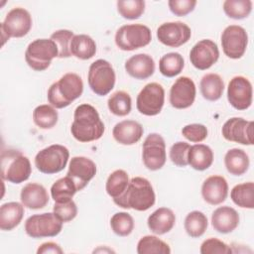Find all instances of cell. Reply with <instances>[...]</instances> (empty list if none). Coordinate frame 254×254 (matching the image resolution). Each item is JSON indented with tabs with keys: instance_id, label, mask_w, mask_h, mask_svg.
Wrapping results in <instances>:
<instances>
[{
	"instance_id": "cell-42",
	"label": "cell",
	"mask_w": 254,
	"mask_h": 254,
	"mask_svg": "<svg viewBox=\"0 0 254 254\" xmlns=\"http://www.w3.org/2000/svg\"><path fill=\"white\" fill-rule=\"evenodd\" d=\"M74 34L72 31L65 30V29L58 30L51 35L50 39L53 40L58 47V51H59L58 58L63 59V58H69L71 56L69 48H70V42Z\"/></svg>"
},
{
	"instance_id": "cell-28",
	"label": "cell",
	"mask_w": 254,
	"mask_h": 254,
	"mask_svg": "<svg viewBox=\"0 0 254 254\" xmlns=\"http://www.w3.org/2000/svg\"><path fill=\"white\" fill-rule=\"evenodd\" d=\"M249 157L242 149L232 148L224 156V165L227 172L233 176L245 174L249 168Z\"/></svg>"
},
{
	"instance_id": "cell-19",
	"label": "cell",
	"mask_w": 254,
	"mask_h": 254,
	"mask_svg": "<svg viewBox=\"0 0 254 254\" xmlns=\"http://www.w3.org/2000/svg\"><path fill=\"white\" fill-rule=\"evenodd\" d=\"M95 175L96 165L91 159L82 156L70 159L66 176L72 180L77 191L84 189Z\"/></svg>"
},
{
	"instance_id": "cell-23",
	"label": "cell",
	"mask_w": 254,
	"mask_h": 254,
	"mask_svg": "<svg viewBox=\"0 0 254 254\" xmlns=\"http://www.w3.org/2000/svg\"><path fill=\"white\" fill-rule=\"evenodd\" d=\"M126 72L135 79H146L155 71V62L147 54H137L125 62Z\"/></svg>"
},
{
	"instance_id": "cell-27",
	"label": "cell",
	"mask_w": 254,
	"mask_h": 254,
	"mask_svg": "<svg viewBox=\"0 0 254 254\" xmlns=\"http://www.w3.org/2000/svg\"><path fill=\"white\" fill-rule=\"evenodd\" d=\"M188 163L196 171H204L213 163V151L207 145L194 144L189 150Z\"/></svg>"
},
{
	"instance_id": "cell-5",
	"label": "cell",
	"mask_w": 254,
	"mask_h": 254,
	"mask_svg": "<svg viewBox=\"0 0 254 254\" xmlns=\"http://www.w3.org/2000/svg\"><path fill=\"white\" fill-rule=\"evenodd\" d=\"M58 55V47L53 40L37 39L28 45L25 52V61L32 69L43 71L50 66L52 61Z\"/></svg>"
},
{
	"instance_id": "cell-20",
	"label": "cell",
	"mask_w": 254,
	"mask_h": 254,
	"mask_svg": "<svg viewBox=\"0 0 254 254\" xmlns=\"http://www.w3.org/2000/svg\"><path fill=\"white\" fill-rule=\"evenodd\" d=\"M228 194V184L224 177L214 175L206 178L201 186V195L204 201L211 205L222 203Z\"/></svg>"
},
{
	"instance_id": "cell-22",
	"label": "cell",
	"mask_w": 254,
	"mask_h": 254,
	"mask_svg": "<svg viewBox=\"0 0 254 254\" xmlns=\"http://www.w3.org/2000/svg\"><path fill=\"white\" fill-rule=\"evenodd\" d=\"M22 204L30 209L44 208L49 202V193L46 188L37 183H29L23 187L20 193Z\"/></svg>"
},
{
	"instance_id": "cell-47",
	"label": "cell",
	"mask_w": 254,
	"mask_h": 254,
	"mask_svg": "<svg viewBox=\"0 0 254 254\" xmlns=\"http://www.w3.org/2000/svg\"><path fill=\"white\" fill-rule=\"evenodd\" d=\"M196 3L195 0H170L168 5L174 15L183 17L192 12Z\"/></svg>"
},
{
	"instance_id": "cell-25",
	"label": "cell",
	"mask_w": 254,
	"mask_h": 254,
	"mask_svg": "<svg viewBox=\"0 0 254 254\" xmlns=\"http://www.w3.org/2000/svg\"><path fill=\"white\" fill-rule=\"evenodd\" d=\"M176 223V215L174 211L168 207H159L147 219L149 229L157 234L163 235L170 232Z\"/></svg>"
},
{
	"instance_id": "cell-46",
	"label": "cell",
	"mask_w": 254,
	"mask_h": 254,
	"mask_svg": "<svg viewBox=\"0 0 254 254\" xmlns=\"http://www.w3.org/2000/svg\"><path fill=\"white\" fill-rule=\"evenodd\" d=\"M182 134L189 141L193 143H199L206 139L207 128L203 124L192 123L183 127Z\"/></svg>"
},
{
	"instance_id": "cell-17",
	"label": "cell",
	"mask_w": 254,
	"mask_h": 254,
	"mask_svg": "<svg viewBox=\"0 0 254 254\" xmlns=\"http://www.w3.org/2000/svg\"><path fill=\"white\" fill-rule=\"evenodd\" d=\"M253 121L242 117H232L222 126L221 133L225 140L242 145H253Z\"/></svg>"
},
{
	"instance_id": "cell-14",
	"label": "cell",
	"mask_w": 254,
	"mask_h": 254,
	"mask_svg": "<svg viewBox=\"0 0 254 254\" xmlns=\"http://www.w3.org/2000/svg\"><path fill=\"white\" fill-rule=\"evenodd\" d=\"M253 89L248 78L237 75L230 79L227 86V99L237 110H245L252 104Z\"/></svg>"
},
{
	"instance_id": "cell-16",
	"label": "cell",
	"mask_w": 254,
	"mask_h": 254,
	"mask_svg": "<svg viewBox=\"0 0 254 254\" xmlns=\"http://www.w3.org/2000/svg\"><path fill=\"white\" fill-rule=\"evenodd\" d=\"M219 59V50L213 41L203 39L198 41L190 52L191 64L199 69L205 70L211 67Z\"/></svg>"
},
{
	"instance_id": "cell-2",
	"label": "cell",
	"mask_w": 254,
	"mask_h": 254,
	"mask_svg": "<svg viewBox=\"0 0 254 254\" xmlns=\"http://www.w3.org/2000/svg\"><path fill=\"white\" fill-rule=\"evenodd\" d=\"M156 201V194L151 183L142 177H135L129 181L126 190L113 202L119 207L145 211L151 208Z\"/></svg>"
},
{
	"instance_id": "cell-15",
	"label": "cell",
	"mask_w": 254,
	"mask_h": 254,
	"mask_svg": "<svg viewBox=\"0 0 254 254\" xmlns=\"http://www.w3.org/2000/svg\"><path fill=\"white\" fill-rule=\"evenodd\" d=\"M191 36L190 28L183 22H167L157 29V38L163 45L179 48L188 43Z\"/></svg>"
},
{
	"instance_id": "cell-44",
	"label": "cell",
	"mask_w": 254,
	"mask_h": 254,
	"mask_svg": "<svg viewBox=\"0 0 254 254\" xmlns=\"http://www.w3.org/2000/svg\"><path fill=\"white\" fill-rule=\"evenodd\" d=\"M190 145L187 142H177L172 145L170 149V159L174 165L177 167H186L188 163V154Z\"/></svg>"
},
{
	"instance_id": "cell-30",
	"label": "cell",
	"mask_w": 254,
	"mask_h": 254,
	"mask_svg": "<svg viewBox=\"0 0 254 254\" xmlns=\"http://www.w3.org/2000/svg\"><path fill=\"white\" fill-rule=\"evenodd\" d=\"M71 56L79 60H89L96 54V44L94 40L85 34L74 35L70 42Z\"/></svg>"
},
{
	"instance_id": "cell-3",
	"label": "cell",
	"mask_w": 254,
	"mask_h": 254,
	"mask_svg": "<svg viewBox=\"0 0 254 254\" xmlns=\"http://www.w3.org/2000/svg\"><path fill=\"white\" fill-rule=\"evenodd\" d=\"M83 92V81L74 72L64 74L48 90V101L55 108L62 109L80 97Z\"/></svg>"
},
{
	"instance_id": "cell-35",
	"label": "cell",
	"mask_w": 254,
	"mask_h": 254,
	"mask_svg": "<svg viewBox=\"0 0 254 254\" xmlns=\"http://www.w3.org/2000/svg\"><path fill=\"white\" fill-rule=\"evenodd\" d=\"M185 66V60L179 53H168L159 62L160 72L167 77H174L180 74Z\"/></svg>"
},
{
	"instance_id": "cell-26",
	"label": "cell",
	"mask_w": 254,
	"mask_h": 254,
	"mask_svg": "<svg viewBox=\"0 0 254 254\" xmlns=\"http://www.w3.org/2000/svg\"><path fill=\"white\" fill-rule=\"evenodd\" d=\"M24 207L17 201L3 203L0 207V229L10 231L18 226L24 216Z\"/></svg>"
},
{
	"instance_id": "cell-7",
	"label": "cell",
	"mask_w": 254,
	"mask_h": 254,
	"mask_svg": "<svg viewBox=\"0 0 254 254\" xmlns=\"http://www.w3.org/2000/svg\"><path fill=\"white\" fill-rule=\"evenodd\" d=\"M115 44L122 51H134L151 43L152 33L143 24H127L121 26L115 33Z\"/></svg>"
},
{
	"instance_id": "cell-9",
	"label": "cell",
	"mask_w": 254,
	"mask_h": 254,
	"mask_svg": "<svg viewBox=\"0 0 254 254\" xmlns=\"http://www.w3.org/2000/svg\"><path fill=\"white\" fill-rule=\"evenodd\" d=\"M32 28L31 14L24 8H13L8 12L4 21L0 24L2 46L10 38H22Z\"/></svg>"
},
{
	"instance_id": "cell-10",
	"label": "cell",
	"mask_w": 254,
	"mask_h": 254,
	"mask_svg": "<svg viewBox=\"0 0 254 254\" xmlns=\"http://www.w3.org/2000/svg\"><path fill=\"white\" fill-rule=\"evenodd\" d=\"M63 222L54 212L34 214L25 221V232L32 238L54 237L60 234Z\"/></svg>"
},
{
	"instance_id": "cell-37",
	"label": "cell",
	"mask_w": 254,
	"mask_h": 254,
	"mask_svg": "<svg viewBox=\"0 0 254 254\" xmlns=\"http://www.w3.org/2000/svg\"><path fill=\"white\" fill-rule=\"evenodd\" d=\"M107 106L112 114L120 117L126 116L132 108L131 96L124 90H118L109 96Z\"/></svg>"
},
{
	"instance_id": "cell-8",
	"label": "cell",
	"mask_w": 254,
	"mask_h": 254,
	"mask_svg": "<svg viewBox=\"0 0 254 254\" xmlns=\"http://www.w3.org/2000/svg\"><path fill=\"white\" fill-rule=\"evenodd\" d=\"M69 159V151L60 144L44 148L35 157V166L43 174L53 175L63 171Z\"/></svg>"
},
{
	"instance_id": "cell-33",
	"label": "cell",
	"mask_w": 254,
	"mask_h": 254,
	"mask_svg": "<svg viewBox=\"0 0 254 254\" xmlns=\"http://www.w3.org/2000/svg\"><path fill=\"white\" fill-rule=\"evenodd\" d=\"M77 190L72 180L65 176L56 181L51 187V195L55 202H64L72 199Z\"/></svg>"
},
{
	"instance_id": "cell-6",
	"label": "cell",
	"mask_w": 254,
	"mask_h": 254,
	"mask_svg": "<svg viewBox=\"0 0 254 254\" xmlns=\"http://www.w3.org/2000/svg\"><path fill=\"white\" fill-rule=\"evenodd\" d=\"M115 80L114 68L108 61L99 59L90 64L87 81L90 89L96 95H107L114 88Z\"/></svg>"
},
{
	"instance_id": "cell-1",
	"label": "cell",
	"mask_w": 254,
	"mask_h": 254,
	"mask_svg": "<svg viewBox=\"0 0 254 254\" xmlns=\"http://www.w3.org/2000/svg\"><path fill=\"white\" fill-rule=\"evenodd\" d=\"M105 131L104 123L92 105L83 103L78 105L73 113L70 132L73 138L81 143L98 140Z\"/></svg>"
},
{
	"instance_id": "cell-24",
	"label": "cell",
	"mask_w": 254,
	"mask_h": 254,
	"mask_svg": "<svg viewBox=\"0 0 254 254\" xmlns=\"http://www.w3.org/2000/svg\"><path fill=\"white\" fill-rule=\"evenodd\" d=\"M239 219V214L234 208L219 206L211 214V225L217 232L227 234L237 228Z\"/></svg>"
},
{
	"instance_id": "cell-32",
	"label": "cell",
	"mask_w": 254,
	"mask_h": 254,
	"mask_svg": "<svg viewBox=\"0 0 254 254\" xmlns=\"http://www.w3.org/2000/svg\"><path fill=\"white\" fill-rule=\"evenodd\" d=\"M185 230L191 238H197L204 234L208 221L206 215L198 210L190 211L185 218Z\"/></svg>"
},
{
	"instance_id": "cell-41",
	"label": "cell",
	"mask_w": 254,
	"mask_h": 254,
	"mask_svg": "<svg viewBox=\"0 0 254 254\" xmlns=\"http://www.w3.org/2000/svg\"><path fill=\"white\" fill-rule=\"evenodd\" d=\"M118 13L127 20H135L142 16L145 11L143 0H119L116 3Z\"/></svg>"
},
{
	"instance_id": "cell-29",
	"label": "cell",
	"mask_w": 254,
	"mask_h": 254,
	"mask_svg": "<svg viewBox=\"0 0 254 254\" xmlns=\"http://www.w3.org/2000/svg\"><path fill=\"white\" fill-rule=\"evenodd\" d=\"M202 97L208 101L218 100L224 90V81L217 73H206L199 82Z\"/></svg>"
},
{
	"instance_id": "cell-31",
	"label": "cell",
	"mask_w": 254,
	"mask_h": 254,
	"mask_svg": "<svg viewBox=\"0 0 254 254\" xmlns=\"http://www.w3.org/2000/svg\"><path fill=\"white\" fill-rule=\"evenodd\" d=\"M232 201L242 208L254 207V184L247 182L234 186L230 191Z\"/></svg>"
},
{
	"instance_id": "cell-38",
	"label": "cell",
	"mask_w": 254,
	"mask_h": 254,
	"mask_svg": "<svg viewBox=\"0 0 254 254\" xmlns=\"http://www.w3.org/2000/svg\"><path fill=\"white\" fill-rule=\"evenodd\" d=\"M138 254H170L171 248L165 241L154 235L143 236L137 243Z\"/></svg>"
},
{
	"instance_id": "cell-43",
	"label": "cell",
	"mask_w": 254,
	"mask_h": 254,
	"mask_svg": "<svg viewBox=\"0 0 254 254\" xmlns=\"http://www.w3.org/2000/svg\"><path fill=\"white\" fill-rule=\"evenodd\" d=\"M53 212L63 223H64L75 218L77 214V206L72 199L64 202H55Z\"/></svg>"
},
{
	"instance_id": "cell-48",
	"label": "cell",
	"mask_w": 254,
	"mask_h": 254,
	"mask_svg": "<svg viewBox=\"0 0 254 254\" xmlns=\"http://www.w3.org/2000/svg\"><path fill=\"white\" fill-rule=\"evenodd\" d=\"M64 251L61 248V246L55 242H45L39 248L37 249L38 254H47V253H53V254H62Z\"/></svg>"
},
{
	"instance_id": "cell-34",
	"label": "cell",
	"mask_w": 254,
	"mask_h": 254,
	"mask_svg": "<svg viewBox=\"0 0 254 254\" xmlns=\"http://www.w3.org/2000/svg\"><path fill=\"white\" fill-rule=\"evenodd\" d=\"M128 184V174L124 170H115L108 176L105 184V190L107 194L114 199L119 197L126 190Z\"/></svg>"
},
{
	"instance_id": "cell-11",
	"label": "cell",
	"mask_w": 254,
	"mask_h": 254,
	"mask_svg": "<svg viewBox=\"0 0 254 254\" xmlns=\"http://www.w3.org/2000/svg\"><path fill=\"white\" fill-rule=\"evenodd\" d=\"M165 90L158 82H150L146 84L136 99L138 111L146 116L158 115L164 106Z\"/></svg>"
},
{
	"instance_id": "cell-13",
	"label": "cell",
	"mask_w": 254,
	"mask_h": 254,
	"mask_svg": "<svg viewBox=\"0 0 254 254\" xmlns=\"http://www.w3.org/2000/svg\"><path fill=\"white\" fill-rule=\"evenodd\" d=\"M248 35L246 30L238 25L227 26L221 34V46L224 55L230 59H240L246 52Z\"/></svg>"
},
{
	"instance_id": "cell-4",
	"label": "cell",
	"mask_w": 254,
	"mask_h": 254,
	"mask_svg": "<svg viewBox=\"0 0 254 254\" xmlns=\"http://www.w3.org/2000/svg\"><path fill=\"white\" fill-rule=\"evenodd\" d=\"M32 167L28 157L15 149L1 153V178L12 184H21L30 178Z\"/></svg>"
},
{
	"instance_id": "cell-12",
	"label": "cell",
	"mask_w": 254,
	"mask_h": 254,
	"mask_svg": "<svg viewBox=\"0 0 254 254\" xmlns=\"http://www.w3.org/2000/svg\"><path fill=\"white\" fill-rule=\"evenodd\" d=\"M142 159L145 167L150 171H158L166 164V143L158 133L149 134L142 147Z\"/></svg>"
},
{
	"instance_id": "cell-40",
	"label": "cell",
	"mask_w": 254,
	"mask_h": 254,
	"mask_svg": "<svg viewBox=\"0 0 254 254\" xmlns=\"http://www.w3.org/2000/svg\"><path fill=\"white\" fill-rule=\"evenodd\" d=\"M134 225L133 217L125 211L116 212L110 219V226L112 231L121 237L130 235L134 229Z\"/></svg>"
},
{
	"instance_id": "cell-45",
	"label": "cell",
	"mask_w": 254,
	"mask_h": 254,
	"mask_svg": "<svg viewBox=\"0 0 254 254\" xmlns=\"http://www.w3.org/2000/svg\"><path fill=\"white\" fill-rule=\"evenodd\" d=\"M199 252L201 254H231L232 249L225 242L210 237L201 243Z\"/></svg>"
},
{
	"instance_id": "cell-36",
	"label": "cell",
	"mask_w": 254,
	"mask_h": 254,
	"mask_svg": "<svg viewBox=\"0 0 254 254\" xmlns=\"http://www.w3.org/2000/svg\"><path fill=\"white\" fill-rule=\"evenodd\" d=\"M58 111L49 104L39 105L33 111V121L41 129L53 128L58 123Z\"/></svg>"
},
{
	"instance_id": "cell-39",
	"label": "cell",
	"mask_w": 254,
	"mask_h": 254,
	"mask_svg": "<svg viewBox=\"0 0 254 254\" xmlns=\"http://www.w3.org/2000/svg\"><path fill=\"white\" fill-rule=\"evenodd\" d=\"M251 0H225L223 11L231 19L241 20L249 16L252 11Z\"/></svg>"
},
{
	"instance_id": "cell-21",
	"label": "cell",
	"mask_w": 254,
	"mask_h": 254,
	"mask_svg": "<svg viewBox=\"0 0 254 254\" xmlns=\"http://www.w3.org/2000/svg\"><path fill=\"white\" fill-rule=\"evenodd\" d=\"M143 126L135 120H123L115 124L112 130L114 140L121 145H134L142 138Z\"/></svg>"
},
{
	"instance_id": "cell-18",
	"label": "cell",
	"mask_w": 254,
	"mask_h": 254,
	"mask_svg": "<svg viewBox=\"0 0 254 254\" xmlns=\"http://www.w3.org/2000/svg\"><path fill=\"white\" fill-rule=\"evenodd\" d=\"M195 95L196 87L193 80L188 76H181L173 83L169 100L174 108L186 109L193 104Z\"/></svg>"
}]
</instances>
